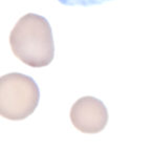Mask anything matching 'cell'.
<instances>
[{"instance_id": "1", "label": "cell", "mask_w": 153, "mask_h": 151, "mask_svg": "<svg viewBox=\"0 0 153 151\" xmlns=\"http://www.w3.org/2000/svg\"><path fill=\"white\" fill-rule=\"evenodd\" d=\"M10 44L15 57L30 67H45L55 57L51 24L37 14L28 13L18 20L10 35Z\"/></svg>"}, {"instance_id": "2", "label": "cell", "mask_w": 153, "mask_h": 151, "mask_svg": "<svg viewBox=\"0 0 153 151\" xmlns=\"http://www.w3.org/2000/svg\"><path fill=\"white\" fill-rule=\"evenodd\" d=\"M40 91L37 83L19 72L4 74L0 79V115L11 121L30 117L39 104Z\"/></svg>"}, {"instance_id": "3", "label": "cell", "mask_w": 153, "mask_h": 151, "mask_svg": "<svg viewBox=\"0 0 153 151\" xmlns=\"http://www.w3.org/2000/svg\"><path fill=\"white\" fill-rule=\"evenodd\" d=\"M70 121L83 133H99L107 126L108 111L101 100L86 96L74 103L70 109Z\"/></svg>"}, {"instance_id": "4", "label": "cell", "mask_w": 153, "mask_h": 151, "mask_svg": "<svg viewBox=\"0 0 153 151\" xmlns=\"http://www.w3.org/2000/svg\"><path fill=\"white\" fill-rule=\"evenodd\" d=\"M60 3L64 5H69V7H90V5H98L103 4L107 1H112V0H58Z\"/></svg>"}]
</instances>
